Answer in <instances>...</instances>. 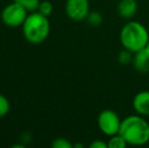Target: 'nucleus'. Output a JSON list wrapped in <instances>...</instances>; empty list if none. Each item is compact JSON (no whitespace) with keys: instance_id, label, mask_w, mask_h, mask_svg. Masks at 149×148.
<instances>
[{"instance_id":"nucleus-17","label":"nucleus","mask_w":149,"mask_h":148,"mask_svg":"<svg viewBox=\"0 0 149 148\" xmlns=\"http://www.w3.org/2000/svg\"><path fill=\"white\" fill-rule=\"evenodd\" d=\"M90 148H108V142H104L102 140H94L90 143Z\"/></svg>"},{"instance_id":"nucleus-10","label":"nucleus","mask_w":149,"mask_h":148,"mask_svg":"<svg viewBox=\"0 0 149 148\" xmlns=\"http://www.w3.org/2000/svg\"><path fill=\"white\" fill-rule=\"evenodd\" d=\"M109 148H126L128 146V143L126 140L119 134H116L114 136L110 137V140L108 142Z\"/></svg>"},{"instance_id":"nucleus-5","label":"nucleus","mask_w":149,"mask_h":148,"mask_svg":"<svg viewBox=\"0 0 149 148\" xmlns=\"http://www.w3.org/2000/svg\"><path fill=\"white\" fill-rule=\"evenodd\" d=\"M28 10L22 7L20 4L13 2V3L7 5L3 9L1 14L2 22L6 26L10 28H17L24 24L26 18L28 17L26 14Z\"/></svg>"},{"instance_id":"nucleus-9","label":"nucleus","mask_w":149,"mask_h":148,"mask_svg":"<svg viewBox=\"0 0 149 148\" xmlns=\"http://www.w3.org/2000/svg\"><path fill=\"white\" fill-rule=\"evenodd\" d=\"M137 8L136 0H121L118 5V13L121 17L129 19L136 14Z\"/></svg>"},{"instance_id":"nucleus-11","label":"nucleus","mask_w":149,"mask_h":148,"mask_svg":"<svg viewBox=\"0 0 149 148\" xmlns=\"http://www.w3.org/2000/svg\"><path fill=\"white\" fill-rule=\"evenodd\" d=\"M14 2L20 4L24 8H26L28 11L33 12L38 10L39 5L41 3L40 0H14Z\"/></svg>"},{"instance_id":"nucleus-4","label":"nucleus","mask_w":149,"mask_h":148,"mask_svg":"<svg viewBox=\"0 0 149 148\" xmlns=\"http://www.w3.org/2000/svg\"><path fill=\"white\" fill-rule=\"evenodd\" d=\"M121 122L119 115L112 110H104L98 114L97 117L98 128L104 135L109 137L118 134Z\"/></svg>"},{"instance_id":"nucleus-14","label":"nucleus","mask_w":149,"mask_h":148,"mask_svg":"<svg viewBox=\"0 0 149 148\" xmlns=\"http://www.w3.org/2000/svg\"><path fill=\"white\" fill-rule=\"evenodd\" d=\"M38 11L45 16H49L53 11V5L50 1H42L38 8Z\"/></svg>"},{"instance_id":"nucleus-7","label":"nucleus","mask_w":149,"mask_h":148,"mask_svg":"<svg viewBox=\"0 0 149 148\" xmlns=\"http://www.w3.org/2000/svg\"><path fill=\"white\" fill-rule=\"evenodd\" d=\"M133 108L140 116H149V90L139 91L133 99Z\"/></svg>"},{"instance_id":"nucleus-15","label":"nucleus","mask_w":149,"mask_h":148,"mask_svg":"<svg viewBox=\"0 0 149 148\" xmlns=\"http://www.w3.org/2000/svg\"><path fill=\"white\" fill-rule=\"evenodd\" d=\"M9 109H10V105L8 99L4 95L0 94V118L5 116L9 112Z\"/></svg>"},{"instance_id":"nucleus-18","label":"nucleus","mask_w":149,"mask_h":148,"mask_svg":"<svg viewBox=\"0 0 149 148\" xmlns=\"http://www.w3.org/2000/svg\"><path fill=\"white\" fill-rule=\"evenodd\" d=\"M145 50H146V51H147V53L149 54V41H148L147 45H146V47H145Z\"/></svg>"},{"instance_id":"nucleus-3","label":"nucleus","mask_w":149,"mask_h":148,"mask_svg":"<svg viewBox=\"0 0 149 148\" xmlns=\"http://www.w3.org/2000/svg\"><path fill=\"white\" fill-rule=\"evenodd\" d=\"M48 16L39 11L31 12L22 24V31L26 39L31 44H41L49 36L50 22Z\"/></svg>"},{"instance_id":"nucleus-8","label":"nucleus","mask_w":149,"mask_h":148,"mask_svg":"<svg viewBox=\"0 0 149 148\" xmlns=\"http://www.w3.org/2000/svg\"><path fill=\"white\" fill-rule=\"evenodd\" d=\"M134 68L140 73H147L149 71V54L145 48L134 53L133 57Z\"/></svg>"},{"instance_id":"nucleus-19","label":"nucleus","mask_w":149,"mask_h":148,"mask_svg":"<svg viewBox=\"0 0 149 148\" xmlns=\"http://www.w3.org/2000/svg\"><path fill=\"white\" fill-rule=\"evenodd\" d=\"M74 147H81L82 148L83 147V145H81V144H75V145H73Z\"/></svg>"},{"instance_id":"nucleus-1","label":"nucleus","mask_w":149,"mask_h":148,"mask_svg":"<svg viewBox=\"0 0 149 148\" xmlns=\"http://www.w3.org/2000/svg\"><path fill=\"white\" fill-rule=\"evenodd\" d=\"M119 134L128 145L142 146L149 142V123L143 116L131 115L121 122Z\"/></svg>"},{"instance_id":"nucleus-2","label":"nucleus","mask_w":149,"mask_h":148,"mask_svg":"<svg viewBox=\"0 0 149 148\" xmlns=\"http://www.w3.org/2000/svg\"><path fill=\"white\" fill-rule=\"evenodd\" d=\"M120 41L124 49L134 54L146 47L149 41L148 31L139 22L132 20L122 28Z\"/></svg>"},{"instance_id":"nucleus-13","label":"nucleus","mask_w":149,"mask_h":148,"mask_svg":"<svg viewBox=\"0 0 149 148\" xmlns=\"http://www.w3.org/2000/svg\"><path fill=\"white\" fill-rule=\"evenodd\" d=\"M132 52L128 51V50L124 49L122 50L118 55V61L122 65H127V64L131 63L133 61V57H132Z\"/></svg>"},{"instance_id":"nucleus-12","label":"nucleus","mask_w":149,"mask_h":148,"mask_svg":"<svg viewBox=\"0 0 149 148\" xmlns=\"http://www.w3.org/2000/svg\"><path fill=\"white\" fill-rule=\"evenodd\" d=\"M86 20L91 26H98L102 22V15L97 11H91L87 15Z\"/></svg>"},{"instance_id":"nucleus-16","label":"nucleus","mask_w":149,"mask_h":148,"mask_svg":"<svg viewBox=\"0 0 149 148\" xmlns=\"http://www.w3.org/2000/svg\"><path fill=\"white\" fill-rule=\"evenodd\" d=\"M53 148H72L73 145L65 138H57L52 143Z\"/></svg>"},{"instance_id":"nucleus-6","label":"nucleus","mask_w":149,"mask_h":148,"mask_svg":"<svg viewBox=\"0 0 149 148\" xmlns=\"http://www.w3.org/2000/svg\"><path fill=\"white\" fill-rule=\"evenodd\" d=\"M88 0H67L66 13L69 18L75 22H82L86 19L89 13Z\"/></svg>"}]
</instances>
